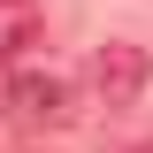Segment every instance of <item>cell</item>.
I'll return each mask as SVG.
<instances>
[{
    "label": "cell",
    "instance_id": "obj_1",
    "mask_svg": "<svg viewBox=\"0 0 153 153\" xmlns=\"http://www.w3.org/2000/svg\"><path fill=\"white\" fill-rule=\"evenodd\" d=\"M0 107H8L16 130H61V123H69V76H54V69H16L8 84H0Z\"/></svg>",
    "mask_w": 153,
    "mask_h": 153
},
{
    "label": "cell",
    "instance_id": "obj_2",
    "mask_svg": "<svg viewBox=\"0 0 153 153\" xmlns=\"http://www.w3.org/2000/svg\"><path fill=\"white\" fill-rule=\"evenodd\" d=\"M146 46H123V38H107L92 61H84V84H92V100L100 107H130L138 92H146Z\"/></svg>",
    "mask_w": 153,
    "mask_h": 153
},
{
    "label": "cell",
    "instance_id": "obj_3",
    "mask_svg": "<svg viewBox=\"0 0 153 153\" xmlns=\"http://www.w3.org/2000/svg\"><path fill=\"white\" fill-rule=\"evenodd\" d=\"M138 153H153V146H138Z\"/></svg>",
    "mask_w": 153,
    "mask_h": 153
}]
</instances>
